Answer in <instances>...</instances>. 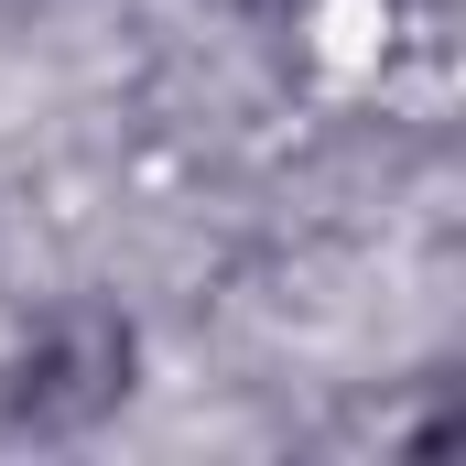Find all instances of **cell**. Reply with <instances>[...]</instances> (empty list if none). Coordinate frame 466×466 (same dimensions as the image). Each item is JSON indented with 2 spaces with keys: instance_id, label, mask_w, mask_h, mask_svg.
Segmentation results:
<instances>
[{
  "instance_id": "obj_2",
  "label": "cell",
  "mask_w": 466,
  "mask_h": 466,
  "mask_svg": "<svg viewBox=\"0 0 466 466\" xmlns=\"http://www.w3.org/2000/svg\"><path fill=\"white\" fill-rule=\"evenodd\" d=\"M249 11H271V0H249Z\"/></svg>"
},
{
  "instance_id": "obj_1",
  "label": "cell",
  "mask_w": 466,
  "mask_h": 466,
  "mask_svg": "<svg viewBox=\"0 0 466 466\" xmlns=\"http://www.w3.org/2000/svg\"><path fill=\"white\" fill-rule=\"evenodd\" d=\"M130 380H141V337H130V315L109 304H76V315H55V326H33L22 348L0 358V423L11 434H98L119 401H130Z\"/></svg>"
}]
</instances>
